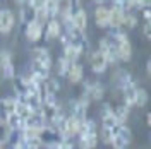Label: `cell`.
Listing matches in <instances>:
<instances>
[{"label": "cell", "instance_id": "cell-13", "mask_svg": "<svg viewBox=\"0 0 151 149\" xmlns=\"http://www.w3.org/2000/svg\"><path fill=\"white\" fill-rule=\"evenodd\" d=\"M14 24H16L14 14L7 9L0 10V33L2 34H9L12 31V28H14Z\"/></svg>", "mask_w": 151, "mask_h": 149}, {"label": "cell", "instance_id": "cell-8", "mask_svg": "<svg viewBox=\"0 0 151 149\" xmlns=\"http://www.w3.org/2000/svg\"><path fill=\"white\" fill-rule=\"evenodd\" d=\"M0 67H2V74L5 79H14L16 77V72H14V62H12V57H10V52L4 50L0 53Z\"/></svg>", "mask_w": 151, "mask_h": 149}, {"label": "cell", "instance_id": "cell-37", "mask_svg": "<svg viewBox=\"0 0 151 149\" xmlns=\"http://www.w3.org/2000/svg\"><path fill=\"white\" fill-rule=\"evenodd\" d=\"M69 2H70V4H72V7H74V5H79V2H81V0H69Z\"/></svg>", "mask_w": 151, "mask_h": 149}, {"label": "cell", "instance_id": "cell-29", "mask_svg": "<svg viewBox=\"0 0 151 149\" xmlns=\"http://www.w3.org/2000/svg\"><path fill=\"white\" fill-rule=\"evenodd\" d=\"M122 26H125V28H129V29H134L136 26H137V17H136L132 12H125Z\"/></svg>", "mask_w": 151, "mask_h": 149}, {"label": "cell", "instance_id": "cell-34", "mask_svg": "<svg viewBox=\"0 0 151 149\" xmlns=\"http://www.w3.org/2000/svg\"><path fill=\"white\" fill-rule=\"evenodd\" d=\"M142 17L146 19V22H150L151 21V9H150V5H148V7H142Z\"/></svg>", "mask_w": 151, "mask_h": 149}, {"label": "cell", "instance_id": "cell-31", "mask_svg": "<svg viewBox=\"0 0 151 149\" xmlns=\"http://www.w3.org/2000/svg\"><path fill=\"white\" fill-rule=\"evenodd\" d=\"M69 67H70V62H69L67 58H64V57H60V58H58V74L65 75L67 70H69Z\"/></svg>", "mask_w": 151, "mask_h": 149}, {"label": "cell", "instance_id": "cell-1", "mask_svg": "<svg viewBox=\"0 0 151 149\" xmlns=\"http://www.w3.org/2000/svg\"><path fill=\"white\" fill-rule=\"evenodd\" d=\"M79 149H94L98 146V129H96V123L94 120H89L86 118L83 123H81V129H79Z\"/></svg>", "mask_w": 151, "mask_h": 149}, {"label": "cell", "instance_id": "cell-5", "mask_svg": "<svg viewBox=\"0 0 151 149\" xmlns=\"http://www.w3.org/2000/svg\"><path fill=\"white\" fill-rule=\"evenodd\" d=\"M81 123L83 122L76 120L74 117H65V120H64V123L60 125V129H58V132L62 134V139L65 140H72L79 134V129H81Z\"/></svg>", "mask_w": 151, "mask_h": 149}, {"label": "cell", "instance_id": "cell-30", "mask_svg": "<svg viewBox=\"0 0 151 149\" xmlns=\"http://www.w3.org/2000/svg\"><path fill=\"white\" fill-rule=\"evenodd\" d=\"M115 77H117V81H119V86H120V87H122L124 84H127V82H131L132 81L131 74H129L127 70H124V69H120V70L115 74Z\"/></svg>", "mask_w": 151, "mask_h": 149}, {"label": "cell", "instance_id": "cell-25", "mask_svg": "<svg viewBox=\"0 0 151 149\" xmlns=\"http://www.w3.org/2000/svg\"><path fill=\"white\" fill-rule=\"evenodd\" d=\"M14 91L17 94V98H22L24 94H28V82L26 77H14Z\"/></svg>", "mask_w": 151, "mask_h": 149}, {"label": "cell", "instance_id": "cell-4", "mask_svg": "<svg viewBox=\"0 0 151 149\" xmlns=\"http://www.w3.org/2000/svg\"><path fill=\"white\" fill-rule=\"evenodd\" d=\"M131 140H132V132H131V129H129L125 123H122V125L119 127L117 134L112 137L110 146H112L113 149H127V146L131 144Z\"/></svg>", "mask_w": 151, "mask_h": 149}, {"label": "cell", "instance_id": "cell-24", "mask_svg": "<svg viewBox=\"0 0 151 149\" xmlns=\"http://www.w3.org/2000/svg\"><path fill=\"white\" fill-rule=\"evenodd\" d=\"M58 4L60 0H43V9L50 19H55L58 14Z\"/></svg>", "mask_w": 151, "mask_h": 149}, {"label": "cell", "instance_id": "cell-11", "mask_svg": "<svg viewBox=\"0 0 151 149\" xmlns=\"http://www.w3.org/2000/svg\"><path fill=\"white\" fill-rule=\"evenodd\" d=\"M16 98H2L0 100V123H5L7 118L16 110Z\"/></svg>", "mask_w": 151, "mask_h": 149}, {"label": "cell", "instance_id": "cell-28", "mask_svg": "<svg viewBox=\"0 0 151 149\" xmlns=\"http://www.w3.org/2000/svg\"><path fill=\"white\" fill-rule=\"evenodd\" d=\"M146 103H148V93H146V89L137 87V93H136V103H134V106H144Z\"/></svg>", "mask_w": 151, "mask_h": 149}, {"label": "cell", "instance_id": "cell-15", "mask_svg": "<svg viewBox=\"0 0 151 149\" xmlns=\"http://www.w3.org/2000/svg\"><path fill=\"white\" fill-rule=\"evenodd\" d=\"M65 77L70 81L72 84H77L83 81V77H84V70H83V65L79 64V62H74V64H70L69 67V70H67Z\"/></svg>", "mask_w": 151, "mask_h": 149}, {"label": "cell", "instance_id": "cell-32", "mask_svg": "<svg viewBox=\"0 0 151 149\" xmlns=\"http://www.w3.org/2000/svg\"><path fill=\"white\" fill-rule=\"evenodd\" d=\"M28 7L36 12L38 9H41V7H43V0H28Z\"/></svg>", "mask_w": 151, "mask_h": 149}, {"label": "cell", "instance_id": "cell-39", "mask_svg": "<svg viewBox=\"0 0 151 149\" xmlns=\"http://www.w3.org/2000/svg\"><path fill=\"white\" fill-rule=\"evenodd\" d=\"M2 146H4V144H0V149H2Z\"/></svg>", "mask_w": 151, "mask_h": 149}, {"label": "cell", "instance_id": "cell-12", "mask_svg": "<svg viewBox=\"0 0 151 149\" xmlns=\"http://www.w3.org/2000/svg\"><path fill=\"white\" fill-rule=\"evenodd\" d=\"M124 16H125V12L120 7H117V5L108 9V28L120 29L124 24Z\"/></svg>", "mask_w": 151, "mask_h": 149}, {"label": "cell", "instance_id": "cell-16", "mask_svg": "<svg viewBox=\"0 0 151 149\" xmlns=\"http://www.w3.org/2000/svg\"><path fill=\"white\" fill-rule=\"evenodd\" d=\"M43 36V24L41 22H31L26 26V38L29 41H40V38Z\"/></svg>", "mask_w": 151, "mask_h": 149}, {"label": "cell", "instance_id": "cell-26", "mask_svg": "<svg viewBox=\"0 0 151 149\" xmlns=\"http://www.w3.org/2000/svg\"><path fill=\"white\" fill-rule=\"evenodd\" d=\"M41 86H43V89H45L47 93H52V94H55V96L58 94V91H60V84H58V81L53 79V77H48Z\"/></svg>", "mask_w": 151, "mask_h": 149}, {"label": "cell", "instance_id": "cell-23", "mask_svg": "<svg viewBox=\"0 0 151 149\" xmlns=\"http://www.w3.org/2000/svg\"><path fill=\"white\" fill-rule=\"evenodd\" d=\"M14 113H16V115H17L22 122H26L29 117H31L33 110L29 108L26 103H22V101H19V100H17V101H16V110H14Z\"/></svg>", "mask_w": 151, "mask_h": 149}, {"label": "cell", "instance_id": "cell-7", "mask_svg": "<svg viewBox=\"0 0 151 149\" xmlns=\"http://www.w3.org/2000/svg\"><path fill=\"white\" fill-rule=\"evenodd\" d=\"M98 52H101V53L106 57L108 64H115V62L119 60V57H117V50H115V45H113V41L110 39V36L101 38V39H100V50H98Z\"/></svg>", "mask_w": 151, "mask_h": 149}, {"label": "cell", "instance_id": "cell-27", "mask_svg": "<svg viewBox=\"0 0 151 149\" xmlns=\"http://www.w3.org/2000/svg\"><path fill=\"white\" fill-rule=\"evenodd\" d=\"M21 19H22V22L28 26V24H31V22H35L36 21V17H35V10L29 9L28 5L22 9V12H21Z\"/></svg>", "mask_w": 151, "mask_h": 149}, {"label": "cell", "instance_id": "cell-35", "mask_svg": "<svg viewBox=\"0 0 151 149\" xmlns=\"http://www.w3.org/2000/svg\"><path fill=\"white\" fill-rule=\"evenodd\" d=\"M146 72H148V75L151 74V60L148 58V62H146Z\"/></svg>", "mask_w": 151, "mask_h": 149}, {"label": "cell", "instance_id": "cell-10", "mask_svg": "<svg viewBox=\"0 0 151 149\" xmlns=\"http://www.w3.org/2000/svg\"><path fill=\"white\" fill-rule=\"evenodd\" d=\"M31 55H33V64H38L48 70L52 69V57H50L47 48H35L31 52Z\"/></svg>", "mask_w": 151, "mask_h": 149}, {"label": "cell", "instance_id": "cell-19", "mask_svg": "<svg viewBox=\"0 0 151 149\" xmlns=\"http://www.w3.org/2000/svg\"><path fill=\"white\" fill-rule=\"evenodd\" d=\"M60 34H62V24H60V21L50 19L47 28H45V36H47V39H55Z\"/></svg>", "mask_w": 151, "mask_h": 149}, {"label": "cell", "instance_id": "cell-33", "mask_svg": "<svg viewBox=\"0 0 151 149\" xmlns=\"http://www.w3.org/2000/svg\"><path fill=\"white\" fill-rule=\"evenodd\" d=\"M142 33H144L146 39H151V22H146V24L142 26Z\"/></svg>", "mask_w": 151, "mask_h": 149}, {"label": "cell", "instance_id": "cell-2", "mask_svg": "<svg viewBox=\"0 0 151 149\" xmlns=\"http://www.w3.org/2000/svg\"><path fill=\"white\" fill-rule=\"evenodd\" d=\"M110 39L115 45V50H117V57L120 62H129L132 58V45L129 41V38L125 33H122L120 29H113V33L110 34Z\"/></svg>", "mask_w": 151, "mask_h": 149}, {"label": "cell", "instance_id": "cell-9", "mask_svg": "<svg viewBox=\"0 0 151 149\" xmlns=\"http://www.w3.org/2000/svg\"><path fill=\"white\" fill-rule=\"evenodd\" d=\"M89 64H91V70H93L94 74H103L105 70H106V67H108V60H106V57L101 52L96 50V52L91 53Z\"/></svg>", "mask_w": 151, "mask_h": 149}, {"label": "cell", "instance_id": "cell-20", "mask_svg": "<svg viewBox=\"0 0 151 149\" xmlns=\"http://www.w3.org/2000/svg\"><path fill=\"white\" fill-rule=\"evenodd\" d=\"M29 77L33 79V81H36V82H45L48 77H50V70L45 69V67L38 65V64H33L31 65V74Z\"/></svg>", "mask_w": 151, "mask_h": 149}, {"label": "cell", "instance_id": "cell-22", "mask_svg": "<svg viewBox=\"0 0 151 149\" xmlns=\"http://www.w3.org/2000/svg\"><path fill=\"white\" fill-rule=\"evenodd\" d=\"M129 113H131V108L125 106V105L112 106V117L119 122V123H125V120L129 118Z\"/></svg>", "mask_w": 151, "mask_h": 149}, {"label": "cell", "instance_id": "cell-17", "mask_svg": "<svg viewBox=\"0 0 151 149\" xmlns=\"http://www.w3.org/2000/svg\"><path fill=\"white\" fill-rule=\"evenodd\" d=\"M83 48L81 47H77V45H74V43H69V45H65L64 47V58H67L70 64H74V62H77V58L83 55Z\"/></svg>", "mask_w": 151, "mask_h": 149}, {"label": "cell", "instance_id": "cell-18", "mask_svg": "<svg viewBox=\"0 0 151 149\" xmlns=\"http://www.w3.org/2000/svg\"><path fill=\"white\" fill-rule=\"evenodd\" d=\"M70 21H72V26H74L76 29H79V31L84 33L86 26H88V14H86L83 9H77V10H74Z\"/></svg>", "mask_w": 151, "mask_h": 149}, {"label": "cell", "instance_id": "cell-21", "mask_svg": "<svg viewBox=\"0 0 151 149\" xmlns=\"http://www.w3.org/2000/svg\"><path fill=\"white\" fill-rule=\"evenodd\" d=\"M94 22L98 28H108V9L105 5H98L94 10Z\"/></svg>", "mask_w": 151, "mask_h": 149}, {"label": "cell", "instance_id": "cell-3", "mask_svg": "<svg viewBox=\"0 0 151 149\" xmlns=\"http://www.w3.org/2000/svg\"><path fill=\"white\" fill-rule=\"evenodd\" d=\"M38 139H40V142L41 144H45V146H48V148H55L57 144H60L62 142V134L58 132V129H55V127H50V125H45L41 130L38 132Z\"/></svg>", "mask_w": 151, "mask_h": 149}, {"label": "cell", "instance_id": "cell-14", "mask_svg": "<svg viewBox=\"0 0 151 149\" xmlns=\"http://www.w3.org/2000/svg\"><path fill=\"white\" fill-rule=\"evenodd\" d=\"M120 89H122V94H124V105L129 106V108L134 106V103H136V93H137V86L134 84V81L124 84Z\"/></svg>", "mask_w": 151, "mask_h": 149}, {"label": "cell", "instance_id": "cell-36", "mask_svg": "<svg viewBox=\"0 0 151 149\" xmlns=\"http://www.w3.org/2000/svg\"><path fill=\"white\" fill-rule=\"evenodd\" d=\"M146 123H148V125H151V113H148V115H146Z\"/></svg>", "mask_w": 151, "mask_h": 149}, {"label": "cell", "instance_id": "cell-38", "mask_svg": "<svg viewBox=\"0 0 151 149\" xmlns=\"http://www.w3.org/2000/svg\"><path fill=\"white\" fill-rule=\"evenodd\" d=\"M94 2H96L98 5H105V2H106V0H94Z\"/></svg>", "mask_w": 151, "mask_h": 149}, {"label": "cell", "instance_id": "cell-6", "mask_svg": "<svg viewBox=\"0 0 151 149\" xmlns=\"http://www.w3.org/2000/svg\"><path fill=\"white\" fill-rule=\"evenodd\" d=\"M105 94V87L101 82H98V81H93V82H86L84 86V93L83 96L88 98L89 101H98V100H101Z\"/></svg>", "mask_w": 151, "mask_h": 149}]
</instances>
